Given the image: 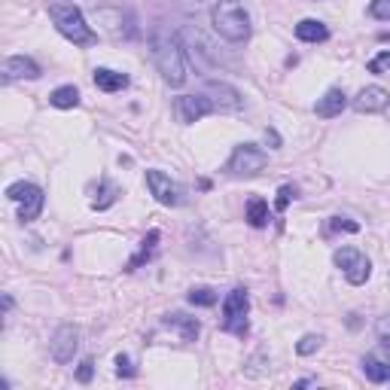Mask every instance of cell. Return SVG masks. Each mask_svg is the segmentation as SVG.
<instances>
[{
  "instance_id": "obj_13",
  "label": "cell",
  "mask_w": 390,
  "mask_h": 390,
  "mask_svg": "<svg viewBox=\"0 0 390 390\" xmlns=\"http://www.w3.org/2000/svg\"><path fill=\"white\" fill-rule=\"evenodd\" d=\"M351 104L357 113H381L390 104V91L381 86H366V89H360V95L354 98Z\"/></svg>"
},
{
  "instance_id": "obj_23",
  "label": "cell",
  "mask_w": 390,
  "mask_h": 390,
  "mask_svg": "<svg viewBox=\"0 0 390 390\" xmlns=\"http://www.w3.org/2000/svg\"><path fill=\"white\" fill-rule=\"evenodd\" d=\"M186 299H189L192 305L211 308V305H216V293L211 290V286H192V290H189V296H186Z\"/></svg>"
},
{
  "instance_id": "obj_16",
  "label": "cell",
  "mask_w": 390,
  "mask_h": 390,
  "mask_svg": "<svg viewBox=\"0 0 390 390\" xmlns=\"http://www.w3.org/2000/svg\"><path fill=\"white\" fill-rule=\"evenodd\" d=\"M95 86L101 91H122L129 86V76L119 74V71H110V67H98L95 71Z\"/></svg>"
},
{
  "instance_id": "obj_17",
  "label": "cell",
  "mask_w": 390,
  "mask_h": 390,
  "mask_svg": "<svg viewBox=\"0 0 390 390\" xmlns=\"http://www.w3.org/2000/svg\"><path fill=\"white\" fill-rule=\"evenodd\" d=\"M165 326H174V329H180V339L183 341H195L199 339V320L195 317H186V314H168L165 317Z\"/></svg>"
},
{
  "instance_id": "obj_6",
  "label": "cell",
  "mask_w": 390,
  "mask_h": 390,
  "mask_svg": "<svg viewBox=\"0 0 390 390\" xmlns=\"http://www.w3.org/2000/svg\"><path fill=\"white\" fill-rule=\"evenodd\" d=\"M336 266L341 269V274L348 278V284L354 286H360L369 281V274H372V262L366 259V254H360V250H354V247H341L336 250Z\"/></svg>"
},
{
  "instance_id": "obj_31",
  "label": "cell",
  "mask_w": 390,
  "mask_h": 390,
  "mask_svg": "<svg viewBox=\"0 0 390 390\" xmlns=\"http://www.w3.org/2000/svg\"><path fill=\"white\" fill-rule=\"evenodd\" d=\"M293 195H296V189H293V186H281V192H278V201H274V208H278V211H286V204H290Z\"/></svg>"
},
{
  "instance_id": "obj_3",
  "label": "cell",
  "mask_w": 390,
  "mask_h": 390,
  "mask_svg": "<svg viewBox=\"0 0 390 390\" xmlns=\"http://www.w3.org/2000/svg\"><path fill=\"white\" fill-rule=\"evenodd\" d=\"M49 19H52V25L59 28L61 37H67L74 46H91L98 40V34L89 28L86 16L79 13L74 4H49Z\"/></svg>"
},
{
  "instance_id": "obj_15",
  "label": "cell",
  "mask_w": 390,
  "mask_h": 390,
  "mask_svg": "<svg viewBox=\"0 0 390 390\" xmlns=\"http://www.w3.org/2000/svg\"><path fill=\"white\" fill-rule=\"evenodd\" d=\"M296 37L305 40V43H324L329 37V28L317 19H302L299 25H296Z\"/></svg>"
},
{
  "instance_id": "obj_9",
  "label": "cell",
  "mask_w": 390,
  "mask_h": 390,
  "mask_svg": "<svg viewBox=\"0 0 390 390\" xmlns=\"http://www.w3.org/2000/svg\"><path fill=\"white\" fill-rule=\"evenodd\" d=\"M79 348V329L74 324H61L55 329V336L49 341V351H52V360L55 363H71L74 354Z\"/></svg>"
},
{
  "instance_id": "obj_28",
  "label": "cell",
  "mask_w": 390,
  "mask_h": 390,
  "mask_svg": "<svg viewBox=\"0 0 390 390\" xmlns=\"http://www.w3.org/2000/svg\"><path fill=\"white\" fill-rule=\"evenodd\" d=\"M332 229H339V232H360V223L348 220V216H332Z\"/></svg>"
},
{
  "instance_id": "obj_18",
  "label": "cell",
  "mask_w": 390,
  "mask_h": 390,
  "mask_svg": "<svg viewBox=\"0 0 390 390\" xmlns=\"http://www.w3.org/2000/svg\"><path fill=\"white\" fill-rule=\"evenodd\" d=\"M43 201H46V195H43V189L37 186L25 201H19V204H21V208H19V220H21V223H34V220L40 216V211H43Z\"/></svg>"
},
{
  "instance_id": "obj_27",
  "label": "cell",
  "mask_w": 390,
  "mask_h": 390,
  "mask_svg": "<svg viewBox=\"0 0 390 390\" xmlns=\"http://www.w3.org/2000/svg\"><path fill=\"white\" fill-rule=\"evenodd\" d=\"M384 71H390V52L375 55V59L369 61V74H384Z\"/></svg>"
},
{
  "instance_id": "obj_11",
  "label": "cell",
  "mask_w": 390,
  "mask_h": 390,
  "mask_svg": "<svg viewBox=\"0 0 390 390\" xmlns=\"http://www.w3.org/2000/svg\"><path fill=\"white\" fill-rule=\"evenodd\" d=\"M381 345H384V351H375V354H366L363 357V372L375 384L390 381V341H381Z\"/></svg>"
},
{
  "instance_id": "obj_8",
  "label": "cell",
  "mask_w": 390,
  "mask_h": 390,
  "mask_svg": "<svg viewBox=\"0 0 390 390\" xmlns=\"http://www.w3.org/2000/svg\"><path fill=\"white\" fill-rule=\"evenodd\" d=\"M208 113H214V104L208 101V95H204V91H199V95H180V98L174 101V116H177V122H183V125L199 122L201 116H208Z\"/></svg>"
},
{
  "instance_id": "obj_29",
  "label": "cell",
  "mask_w": 390,
  "mask_h": 390,
  "mask_svg": "<svg viewBox=\"0 0 390 390\" xmlns=\"http://www.w3.org/2000/svg\"><path fill=\"white\" fill-rule=\"evenodd\" d=\"M91 372H95V363H91V360H83V363H79V369H76V381L89 384V381H91Z\"/></svg>"
},
{
  "instance_id": "obj_2",
  "label": "cell",
  "mask_w": 390,
  "mask_h": 390,
  "mask_svg": "<svg viewBox=\"0 0 390 390\" xmlns=\"http://www.w3.org/2000/svg\"><path fill=\"white\" fill-rule=\"evenodd\" d=\"M214 31L229 43H244L250 37V16L241 0H216L211 9Z\"/></svg>"
},
{
  "instance_id": "obj_10",
  "label": "cell",
  "mask_w": 390,
  "mask_h": 390,
  "mask_svg": "<svg viewBox=\"0 0 390 390\" xmlns=\"http://www.w3.org/2000/svg\"><path fill=\"white\" fill-rule=\"evenodd\" d=\"M204 95H208V101L214 104V113L220 110V113H235V110H241V91L238 89H232L229 83H208L204 86Z\"/></svg>"
},
{
  "instance_id": "obj_32",
  "label": "cell",
  "mask_w": 390,
  "mask_h": 390,
  "mask_svg": "<svg viewBox=\"0 0 390 390\" xmlns=\"http://www.w3.org/2000/svg\"><path fill=\"white\" fill-rule=\"evenodd\" d=\"M266 141H271L274 146H278V144H281V137H278V131H266Z\"/></svg>"
},
{
  "instance_id": "obj_26",
  "label": "cell",
  "mask_w": 390,
  "mask_h": 390,
  "mask_svg": "<svg viewBox=\"0 0 390 390\" xmlns=\"http://www.w3.org/2000/svg\"><path fill=\"white\" fill-rule=\"evenodd\" d=\"M320 341H324L320 336H305V339L299 341V345H296V351H299L302 357H308V354H314V351L320 348Z\"/></svg>"
},
{
  "instance_id": "obj_22",
  "label": "cell",
  "mask_w": 390,
  "mask_h": 390,
  "mask_svg": "<svg viewBox=\"0 0 390 390\" xmlns=\"http://www.w3.org/2000/svg\"><path fill=\"white\" fill-rule=\"evenodd\" d=\"M156 241H159V229H153V232L144 238V244H141V254H137V256L129 262V271H131V269H137V266H141V262H146V259L153 256V250H156Z\"/></svg>"
},
{
  "instance_id": "obj_4",
  "label": "cell",
  "mask_w": 390,
  "mask_h": 390,
  "mask_svg": "<svg viewBox=\"0 0 390 390\" xmlns=\"http://www.w3.org/2000/svg\"><path fill=\"white\" fill-rule=\"evenodd\" d=\"M266 165H269L266 150H259L256 144H241V146H235V153H232V159H229L226 171L232 177H254Z\"/></svg>"
},
{
  "instance_id": "obj_24",
  "label": "cell",
  "mask_w": 390,
  "mask_h": 390,
  "mask_svg": "<svg viewBox=\"0 0 390 390\" xmlns=\"http://www.w3.org/2000/svg\"><path fill=\"white\" fill-rule=\"evenodd\" d=\"M34 189H37L34 183H28V180H16V183H9V186H6V199H9V201H25Z\"/></svg>"
},
{
  "instance_id": "obj_1",
  "label": "cell",
  "mask_w": 390,
  "mask_h": 390,
  "mask_svg": "<svg viewBox=\"0 0 390 390\" xmlns=\"http://www.w3.org/2000/svg\"><path fill=\"white\" fill-rule=\"evenodd\" d=\"M150 43H153V61L159 67V74H162V79L171 89H180L186 83V55H183L180 40L171 31L159 28Z\"/></svg>"
},
{
  "instance_id": "obj_30",
  "label": "cell",
  "mask_w": 390,
  "mask_h": 390,
  "mask_svg": "<svg viewBox=\"0 0 390 390\" xmlns=\"http://www.w3.org/2000/svg\"><path fill=\"white\" fill-rule=\"evenodd\" d=\"M116 375H119V378H131V375H134L131 360L125 357V354H119V357H116Z\"/></svg>"
},
{
  "instance_id": "obj_20",
  "label": "cell",
  "mask_w": 390,
  "mask_h": 390,
  "mask_svg": "<svg viewBox=\"0 0 390 390\" xmlns=\"http://www.w3.org/2000/svg\"><path fill=\"white\" fill-rule=\"evenodd\" d=\"M247 223L254 226V229H262L269 223V201H262V199H250L247 204Z\"/></svg>"
},
{
  "instance_id": "obj_7",
  "label": "cell",
  "mask_w": 390,
  "mask_h": 390,
  "mask_svg": "<svg viewBox=\"0 0 390 390\" xmlns=\"http://www.w3.org/2000/svg\"><path fill=\"white\" fill-rule=\"evenodd\" d=\"M146 186H150L153 199L159 204H165V208H177L183 201V189L165 174V171H146Z\"/></svg>"
},
{
  "instance_id": "obj_21",
  "label": "cell",
  "mask_w": 390,
  "mask_h": 390,
  "mask_svg": "<svg viewBox=\"0 0 390 390\" xmlns=\"http://www.w3.org/2000/svg\"><path fill=\"white\" fill-rule=\"evenodd\" d=\"M101 199H95V201H91V208H95V211H107L110 208V204L113 201H116V195H119V189L116 186H113V183L110 180H101Z\"/></svg>"
},
{
  "instance_id": "obj_25",
  "label": "cell",
  "mask_w": 390,
  "mask_h": 390,
  "mask_svg": "<svg viewBox=\"0 0 390 390\" xmlns=\"http://www.w3.org/2000/svg\"><path fill=\"white\" fill-rule=\"evenodd\" d=\"M369 13H372V19H378V21H390V0H372Z\"/></svg>"
},
{
  "instance_id": "obj_12",
  "label": "cell",
  "mask_w": 390,
  "mask_h": 390,
  "mask_svg": "<svg viewBox=\"0 0 390 390\" xmlns=\"http://www.w3.org/2000/svg\"><path fill=\"white\" fill-rule=\"evenodd\" d=\"M43 71L40 64L28 59V55H9L4 61V83H16V79H37Z\"/></svg>"
},
{
  "instance_id": "obj_19",
  "label": "cell",
  "mask_w": 390,
  "mask_h": 390,
  "mask_svg": "<svg viewBox=\"0 0 390 390\" xmlns=\"http://www.w3.org/2000/svg\"><path fill=\"white\" fill-rule=\"evenodd\" d=\"M49 104L52 107H59V110H71V107H76L79 104V91H76V86H59L49 95Z\"/></svg>"
},
{
  "instance_id": "obj_14",
  "label": "cell",
  "mask_w": 390,
  "mask_h": 390,
  "mask_svg": "<svg viewBox=\"0 0 390 390\" xmlns=\"http://www.w3.org/2000/svg\"><path fill=\"white\" fill-rule=\"evenodd\" d=\"M345 107H348V95H345V91H341V89H329L326 95L314 104V113H317V116H324V119H332V116H339Z\"/></svg>"
},
{
  "instance_id": "obj_5",
  "label": "cell",
  "mask_w": 390,
  "mask_h": 390,
  "mask_svg": "<svg viewBox=\"0 0 390 390\" xmlns=\"http://www.w3.org/2000/svg\"><path fill=\"white\" fill-rule=\"evenodd\" d=\"M247 311H250V299L244 286H235L232 293L223 299V326L235 336H244L247 332Z\"/></svg>"
}]
</instances>
